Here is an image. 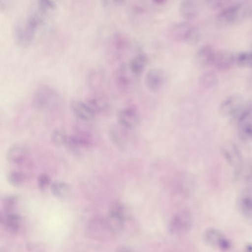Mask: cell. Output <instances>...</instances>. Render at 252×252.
<instances>
[{
  "mask_svg": "<svg viewBox=\"0 0 252 252\" xmlns=\"http://www.w3.org/2000/svg\"><path fill=\"white\" fill-rule=\"evenodd\" d=\"M252 10L251 0H239L220 10L217 21L222 26H233L250 18Z\"/></svg>",
  "mask_w": 252,
  "mask_h": 252,
  "instance_id": "obj_1",
  "label": "cell"
},
{
  "mask_svg": "<svg viewBox=\"0 0 252 252\" xmlns=\"http://www.w3.org/2000/svg\"><path fill=\"white\" fill-rule=\"evenodd\" d=\"M59 102L58 93L51 87L40 85L34 90L32 96V103L40 110H47L55 108Z\"/></svg>",
  "mask_w": 252,
  "mask_h": 252,
  "instance_id": "obj_2",
  "label": "cell"
},
{
  "mask_svg": "<svg viewBox=\"0 0 252 252\" xmlns=\"http://www.w3.org/2000/svg\"><path fill=\"white\" fill-rule=\"evenodd\" d=\"M171 33L176 40L189 44H196L200 38L198 29L188 22H181L175 25Z\"/></svg>",
  "mask_w": 252,
  "mask_h": 252,
  "instance_id": "obj_3",
  "label": "cell"
},
{
  "mask_svg": "<svg viewBox=\"0 0 252 252\" xmlns=\"http://www.w3.org/2000/svg\"><path fill=\"white\" fill-rule=\"evenodd\" d=\"M190 213L187 210L176 213L171 218L169 224V230L172 234L182 235L188 232L192 224Z\"/></svg>",
  "mask_w": 252,
  "mask_h": 252,
  "instance_id": "obj_4",
  "label": "cell"
},
{
  "mask_svg": "<svg viewBox=\"0 0 252 252\" xmlns=\"http://www.w3.org/2000/svg\"><path fill=\"white\" fill-rule=\"evenodd\" d=\"M126 218V211L124 206L119 203H115L111 206L106 220L111 229L115 232L124 227Z\"/></svg>",
  "mask_w": 252,
  "mask_h": 252,
  "instance_id": "obj_5",
  "label": "cell"
},
{
  "mask_svg": "<svg viewBox=\"0 0 252 252\" xmlns=\"http://www.w3.org/2000/svg\"><path fill=\"white\" fill-rule=\"evenodd\" d=\"M245 107L243 98L238 94H233L221 103L220 111L225 116L235 118Z\"/></svg>",
  "mask_w": 252,
  "mask_h": 252,
  "instance_id": "obj_6",
  "label": "cell"
},
{
  "mask_svg": "<svg viewBox=\"0 0 252 252\" xmlns=\"http://www.w3.org/2000/svg\"><path fill=\"white\" fill-rule=\"evenodd\" d=\"M119 124L127 129L135 128L139 124L140 116L138 111L133 107H126L120 110L117 114Z\"/></svg>",
  "mask_w": 252,
  "mask_h": 252,
  "instance_id": "obj_7",
  "label": "cell"
},
{
  "mask_svg": "<svg viewBox=\"0 0 252 252\" xmlns=\"http://www.w3.org/2000/svg\"><path fill=\"white\" fill-rule=\"evenodd\" d=\"M203 237L205 242L214 248L227 250L231 247V244L228 239L216 229H206L204 233Z\"/></svg>",
  "mask_w": 252,
  "mask_h": 252,
  "instance_id": "obj_8",
  "label": "cell"
},
{
  "mask_svg": "<svg viewBox=\"0 0 252 252\" xmlns=\"http://www.w3.org/2000/svg\"><path fill=\"white\" fill-rule=\"evenodd\" d=\"M70 106L76 117L82 122H88L94 119L95 114L85 101L73 98L70 100Z\"/></svg>",
  "mask_w": 252,
  "mask_h": 252,
  "instance_id": "obj_9",
  "label": "cell"
},
{
  "mask_svg": "<svg viewBox=\"0 0 252 252\" xmlns=\"http://www.w3.org/2000/svg\"><path fill=\"white\" fill-rule=\"evenodd\" d=\"M166 80V74L160 68L155 67L149 69L146 74L145 83L151 91H156L160 89Z\"/></svg>",
  "mask_w": 252,
  "mask_h": 252,
  "instance_id": "obj_10",
  "label": "cell"
},
{
  "mask_svg": "<svg viewBox=\"0 0 252 252\" xmlns=\"http://www.w3.org/2000/svg\"><path fill=\"white\" fill-rule=\"evenodd\" d=\"M114 232L106 220L94 219L92 220L87 228L89 236L95 239H101L108 233Z\"/></svg>",
  "mask_w": 252,
  "mask_h": 252,
  "instance_id": "obj_11",
  "label": "cell"
},
{
  "mask_svg": "<svg viewBox=\"0 0 252 252\" xmlns=\"http://www.w3.org/2000/svg\"><path fill=\"white\" fill-rule=\"evenodd\" d=\"M235 63V54L225 51H216L211 65L219 70L229 69Z\"/></svg>",
  "mask_w": 252,
  "mask_h": 252,
  "instance_id": "obj_12",
  "label": "cell"
},
{
  "mask_svg": "<svg viewBox=\"0 0 252 252\" xmlns=\"http://www.w3.org/2000/svg\"><path fill=\"white\" fill-rule=\"evenodd\" d=\"M28 155L29 151L26 147L21 144H15L7 150L6 158L10 163L19 164L26 159Z\"/></svg>",
  "mask_w": 252,
  "mask_h": 252,
  "instance_id": "obj_13",
  "label": "cell"
},
{
  "mask_svg": "<svg viewBox=\"0 0 252 252\" xmlns=\"http://www.w3.org/2000/svg\"><path fill=\"white\" fill-rule=\"evenodd\" d=\"M21 222V217L17 213L11 211H4L0 216V223L8 232H17Z\"/></svg>",
  "mask_w": 252,
  "mask_h": 252,
  "instance_id": "obj_14",
  "label": "cell"
},
{
  "mask_svg": "<svg viewBox=\"0 0 252 252\" xmlns=\"http://www.w3.org/2000/svg\"><path fill=\"white\" fill-rule=\"evenodd\" d=\"M216 51L212 46L208 45L200 47L195 56L197 64L201 67L211 65Z\"/></svg>",
  "mask_w": 252,
  "mask_h": 252,
  "instance_id": "obj_15",
  "label": "cell"
},
{
  "mask_svg": "<svg viewBox=\"0 0 252 252\" xmlns=\"http://www.w3.org/2000/svg\"><path fill=\"white\" fill-rule=\"evenodd\" d=\"M252 114L239 121L237 123L238 132L240 137L244 140H252Z\"/></svg>",
  "mask_w": 252,
  "mask_h": 252,
  "instance_id": "obj_16",
  "label": "cell"
},
{
  "mask_svg": "<svg viewBox=\"0 0 252 252\" xmlns=\"http://www.w3.org/2000/svg\"><path fill=\"white\" fill-rule=\"evenodd\" d=\"M147 63L146 56L143 54H139L131 59L128 67L134 75H139L143 71Z\"/></svg>",
  "mask_w": 252,
  "mask_h": 252,
  "instance_id": "obj_17",
  "label": "cell"
},
{
  "mask_svg": "<svg viewBox=\"0 0 252 252\" xmlns=\"http://www.w3.org/2000/svg\"><path fill=\"white\" fill-rule=\"evenodd\" d=\"M240 212L248 219L252 220V197L248 195L241 196L237 200Z\"/></svg>",
  "mask_w": 252,
  "mask_h": 252,
  "instance_id": "obj_18",
  "label": "cell"
},
{
  "mask_svg": "<svg viewBox=\"0 0 252 252\" xmlns=\"http://www.w3.org/2000/svg\"><path fill=\"white\" fill-rule=\"evenodd\" d=\"M85 102L95 115L103 112L107 108L106 101L100 96H91Z\"/></svg>",
  "mask_w": 252,
  "mask_h": 252,
  "instance_id": "obj_19",
  "label": "cell"
},
{
  "mask_svg": "<svg viewBox=\"0 0 252 252\" xmlns=\"http://www.w3.org/2000/svg\"><path fill=\"white\" fill-rule=\"evenodd\" d=\"M51 190L54 196L63 198L69 194L71 187L64 182L55 181L51 185Z\"/></svg>",
  "mask_w": 252,
  "mask_h": 252,
  "instance_id": "obj_20",
  "label": "cell"
},
{
  "mask_svg": "<svg viewBox=\"0 0 252 252\" xmlns=\"http://www.w3.org/2000/svg\"><path fill=\"white\" fill-rule=\"evenodd\" d=\"M180 11L182 16L188 20L193 19L196 15V7L192 0H184L181 4Z\"/></svg>",
  "mask_w": 252,
  "mask_h": 252,
  "instance_id": "obj_21",
  "label": "cell"
},
{
  "mask_svg": "<svg viewBox=\"0 0 252 252\" xmlns=\"http://www.w3.org/2000/svg\"><path fill=\"white\" fill-rule=\"evenodd\" d=\"M217 76L215 72L211 71L203 73L199 77L200 85L205 89L213 87L217 82Z\"/></svg>",
  "mask_w": 252,
  "mask_h": 252,
  "instance_id": "obj_22",
  "label": "cell"
},
{
  "mask_svg": "<svg viewBox=\"0 0 252 252\" xmlns=\"http://www.w3.org/2000/svg\"><path fill=\"white\" fill-rule=\"evenodd\" d=\"M235 63L241 66L252 68V51L235 54Z\"/></svg>",
  "mask_w": 252,
  "mask_h": 252,
  "instance_id": "obj_23",
  "label": "cell"
},
{
  "mask_svg": "<svg viewBox=\"0 0 252 252\" xmlns=\"http://www.w3.org/2000/svg\"><path fill=\"white\" fill-rule=\"evenodd\" d=\"M68 134L61 129H56L50 136L51 143L55 146L61 147L65 145Z\"/></svg>",
  "mask_w": 252,
  "mask_h": 252,
  "instance_id": "obj_24",
  "label": "cell"
},
{
  "mask_svg": "<svg viewBox=\"0 0 252 252\" xmlns=\"http://www.w3.org/2000/svg\"><path fill=\"white\" fill-rule=\"evenodd\" d=\"M7 178L8 182L10 185L18 187L25 181V175L22 172L12 171L8 173Z\"/></svg>",
  "mask_w": 252,
  "mask_h": 252,
  "instance_id": "obj_25",
  "label": "cell"
},
{
  "mask_svg": "<svg viewBox=\"0 0 252 252\" xmlns=\"http://www.w3.org/2000/svg\"><path fill=\"white\" fill-rule=\"evenodd\" d=\"M36 8L46 14L53 11L56 7V0H37Z\"/></svg>",
  "mask_w": 252,
  "mask_h": 252,
  "instance_id": "obj_26",
  "label": "cell"
},
{
  "mask_svg": "<svg viewBox=\"0 0 252 252\" xmlns=\"http://www.w3.org/2000/svg\"><path fill=\"white\" fill-rule=\"evenodd\" d=\"M2 205L4 211H11L17 202V197L14 195H8L2 199Z\"/></svg>",
  "mask_w": 252,
  "mask_h": 252,
  "instance_id": "obj_27",
  "label": "cell"
},
{
  "mask_svg": "<svg viewBox=\"0 0 252 252\" xmlns=\"http://www.w3.org/2000/svg\"><path fill=\"white\" fill-rule=\"evenodd\" d=\"M232 0H206L208 6L213 9L221 10L229 4Z\"/></svg>",
  "mask_w": 252,
  "mask_h": 252,
  "instance_id": "obj_28",
  "label": "cell"
},
{
  "mask_svg": "<svg viewBox=\"0 0 252 252\" xmlns=\"http://www.w3.org/2000/svg\"><path fill=\"white\" fill-rule=\"evenodd\" d=\"M50 178L47 174H41L37 179L38 186L40 189L44 190L50 185Z\"/></svg>",
  "mask_w": 252,
  "mask_h": 252,
  "instance_id": "obj_29",
  "label": "cell"
},
{
  "mask_svg": "<svg viewBox=\"0 0 252 252\" xmlns=\"http://www.w3.org/2000/svg\"><path fill=\"white\" fill-rule=\"evenodd\" d=\"M155 2L157 3H161L162 2H163V1L164 0H154Z\"/></svg>",
  "mask_w": 252,
  "mask_h": 252,
  "instance_id": "obj_30",
  "label": "cell"
},
{
  "mask_svg": "<svg viewBox=\"0 0 252 252\" xmlns=\"http://www.w3.org/2000/svg\"><path fill=\"white\" fill-rule=\"evenodd\" d=\"M114 0L117 2H120L123 1V0Z\"/></svg>",
  "mask_w": 252,
  "mask_h": 252,
  "instance_id": "obj_31",
  "label": "cell"
},
{
  "mask_svg": "<svg viewBox=\"0 0 252 252\" xmlns=\"http://www.w3.org/2000/svg\"><path fill=\"white\" fill-rule=\"evenodd\" d=\"M250 18L252 19V11H251V15H250Z\"/></svg>",
  "mask_w": 252,
  "mask_h": 252,
  "instance_id": "obj_32",
  "label": "cell"
}]
</instances>
